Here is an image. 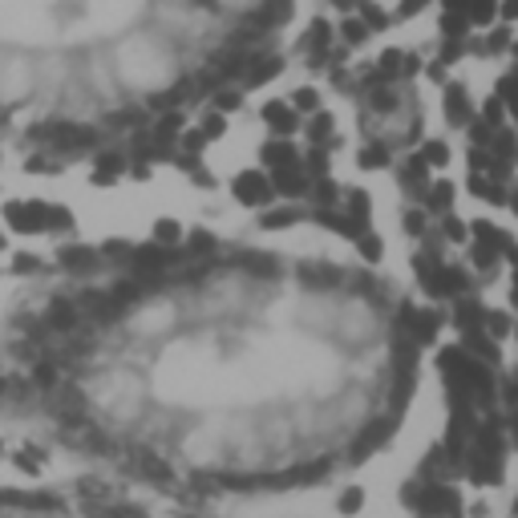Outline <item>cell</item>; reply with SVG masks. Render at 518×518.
Returning <instances> with one entry per match:
<instances>
[{"label": "cell", "mask_w": 518, "mask_h": 518, "mask_svg": "<svg viewBox=\"0 0 518 518\" xmlns=\"http://www.w3.org/2000/svg\"><path fill=\"white\" fill-rule=\"evenodd\" d=\"M296 0H0V150L146 134L239 82Z\"/></svg>", "instance_id": "2"}, {"label": "cell", "mask_w": 518, "mask_h": 518, "mask_svg": "<svg viewBox=\"0 0 518 518\" xmlns=\"http://www.w3.org/2000/svg\"><path fill=\"white\" fill-rule=\"evenodd\" d=\"M418 364V312L369 267L187 243L36 296L0 340V397L138 482L272 494L381 450Z\"/></svg>", "instance_id": "1"}, {"label": "cell", "mask_w": 518, "mask_h": 518, "mask_svg": "<svg viewBox=\"0 0 518 518\" xmlns=\"http://www.w3.org/2000/svg\"><path fill=\"white\" fill-rule=\"evenodd\" d=\"M0 518H158L138 506H118L106 498L36 486H0Z\"/></svg>", "instance_id": "3"}]
</instances>
